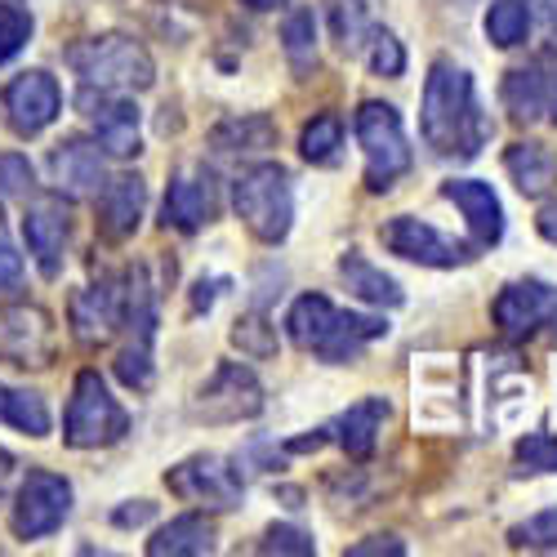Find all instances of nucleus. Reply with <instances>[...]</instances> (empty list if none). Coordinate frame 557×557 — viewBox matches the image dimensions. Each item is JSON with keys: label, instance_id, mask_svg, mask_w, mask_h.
Returning <instances> with one entry per match:
<instances>
[{"label": "nucleus", "instance_id": "f257e3e1", "mask_svg": "<svg viewBox=\"0 0 557 557\" xmlns=\"http://www.w3.org/2000/svg\"><path fill=\"white\" fill-rule=\"evenodd\" d=\"M420 129L433 157H455L473 161L482 144L491 138V121L478 108V89L469 67H459L450 59H437L424 81V108H420Z\"/></svg>", "mask_w": 557, "mask_h": 557}, {"label": "nucleus", "instance_id": "f03ea898", "mask_svg": "<svg viewBox=\"0 0 557 557\" xmlns=\"http://www.w3.org/2000/svg\"><path fill=\"white\" fill-rule=\"evenodd\" d=\"M232 206H237V219L250 227V237H259L263 246H276L290 237L295 223V188L290 174L282 165H255L237 178L232 188Z\"/></svg>", "mask_w": 557, "mask_h": 557}, {"label": "nucleus", "instance_id": "7ed1b4c3", "mask_svg": "<svg viewBox=\"0 0 557 557\" xmlns=\"http://www.w3.org/2000/svg\"><path fill=\"white\" fill-rule=\"evenodd\" d=\"M72 67L85 81V89H148L157 81L152 54L129 36H89L72 50Z\"/></svg>", "mask_w": 557, "mask_h": 557}, {"label": "nucleus", "instance_id": "20e7f679", "mask_svg": "<svg viewBox=\"0 0 557 557\" xmlns=\"http://www.w3.org/2000/svg\"><path fill=\"white\" fill-rule=\"evenodd\" d=\"M129 433V414L125 406L108 393L99 370H81L72 384V401H67V420H63V442L76 450H99L112 446Z\"/></svg>", "mask_w": 557, "mask_h": 557}, {"label": "nucleus", "instance_id": "39448f33", "mask_svg": "<svg viewBox=\"0 0 557 557\" xmlns=\"http://www.w3.org/2000/svg\"><path fill=\"white\" fill-rule=\"evenodd\" d=\"M357 144L366 152V188L370 193H388L393 183L410 170V144L393 103L370 99L357 108Z\"/></svg>", "mask_w": 557, "mask_h": 557}, {"label": "nucleus", "instance_id": "423d86ee", "mask_svg": "<svg viewBox=\"0 0 557 557\" xmlns=\"http://www.w3.org/2000/svg\"><path fill=\"white\" fill-rule=\"evenodd\" d=\"M259 410H263V388L255 370L242 361H223L193 397V420L201 424H242L255 420Z\"/></svg>", "mask_w": 557, "mask_h": 557}, {"label": "nucleus", "instance_id": "0eeeda50", "mask_svg": "<svg viewBox=\"0 0 557 557\" xmlns=\"http://www.w3.org/2000/svg\"><path fill=\"white\" fill-rule=\"evenodd\" d=\"M72 513V486L67 478L50 473V469H32L14 495V513L10 527L18 540H45L54 535Z\"/></svg>", "mask_w": 557, "mask_h": 557}, {"label": "nucleus", "instance_id": "6e6552de", "mask_svg": "<svg viewBox=\"0 0 557 557\" xmlns=\"http://www.w3.org/2000/svg\"><path fill=\"white\" fill-rule=\"evenodd\" d=\"M380 242L397 255V259H410V263H424V268H459V263H469L473 250L446 237V232H437L433 223L424 219H414V214H397L380 227Z\"/></svg>", "mask_w": 557, "mask_h": 557}, {"label": "nucleus", "instance_id": "1a4fd4ad", "mask_svg": "<svg viewBox=\"0 0 557 557\" xmlns=\"http://www.w3.org/2000/svg\"><path fill=\"white\" fill-rule=\"evenodd\" d=\"M165 486L201 508H237L242 504V473L227 469L219 455H197V459H183L178 469L165 473Z\"/></svg>", "mask_w": 557, "mask_h": 557}, {"label": "nucleus", "instance_id": "9d476101", "mask_svg": "<svg viewBox=\"0 0 557 557\" xmlns=\"http://www.w3.org/2000/svg\"><path fill=\"white\" fill-rule=\"evenodd\" d=\"M0 108H5V121L14 134L32 138L40 134L45 125H54L59 112H63V89L50 72H23L5 85V95H0Z\"/></svg>", "mask_w": 557, "mask_h": 557}, {"label": "nucleus", "instance_id": "9b49d317", "mask_svg": "<svg viewBox=\"0 0 557 557\" xmlns=\"http://www.w3.org/2000/svg\"><path fill=\"white\" fill-rule=\"evenodd\" d=\"M495 326L508 339H527L544 326H557V286L548 282H508L495 295Z\"/></svg>", "mask_w": 557, "mask_h": 557}, {"label": "nucleus", "instance_id": "f8f14e48", "mask_svg": "<svg viewBox=\"0 0 557 557\" xmlns=\"http://www.w3.org/2000/svg\"><path fill=\"white\" fill-rule=\"evenodd\" d=\"M219 214V183L206 165H188L170 178L165 193V223L178 232H201Z\"/></svg>", "mask_w": 557, "mask_h": 557}, {"label": "nucleus", "instance_id": "ddd939ff", "mask_svg": "<svg viewBox=\"0 0 557 557\" xmlns=\"http://www.w3.org/2000/svg\"><path fill=\"white\" fill-rule=\"evenodd\" d=\"M67 232H72V219H67V206L59 197H36L23 214V237H27V250L36 259V268L45 276H59L63 272V246H67Z\"/></svg>", "mask_w": 557, "mask_h": 557}, {"label": "nucleus", "instance_id": "4468645a", "mask_svg": "<svg viewBox=\"0 0 557 557\" xmlns=\"http://www.w3.org/2000/svg\"><path fill=\"white\" fill-rule=\"evenodd\" d=\"M85 116H89V129H95V144L112 157H134L138 152V108L116 95V89H95L85 95Z\"/></svg>", "mask_w": 557, "mask_h": 557}, {"label": "nucleus", "instance_id": "2eb2a0df", "mask_svg": "<svg viewBox=\"0 0 557 557\" xmlns=\"http://www.w3.org/2000/svg\"><path fill=\"white\" fill-rule=\"evenodd\" d=\"M0 352L14 366H50L54 361V326L40 308H10L0 317Z\"/></svg>", "mask_w": 557, "mask_h": 557}, {"label": "nucleus", "instance_id": "dca6fc26", "mask_svg": "<svg viewBox=\"0 0 557 557\" xmlns=\"http://www.w3.org/2000/svg\"><path fill=\"white\" fill-rule=\"evenodd\" d=\"M72 335L85 348H99L112 339V331L121 326V286L116 282H99L72 295Z\"/></svg>", "mask_w": 557, "mask_h": 557}, {"label": "nucleus", "instance_id": "f3484780", "mask_svg": "<svg viewBox=\"0 0 557 557\" xmlns=\"http://www.w3.org/2000/svg\"><path fill=\"white\" fill-rule=\"evenodd\" d=\"M144 206H148V188L138 174H116L103 183L99 193V232L108 242H125L144 223Z\"/></svg>", "mask_w": 557, "mask_h": 557}, {"label": "nucleus", "instance_id": "a211bd4d", "mask_svg": "<svg viewBox=\"0 0 557 557\" xmlns=\"http://www.w3.org/2000/svg\"><path fill=\"white\" fill-rule=\"evenodd\" d=\"M442 197L459 206V214L469 219V227L478 232L482 246H495L504 237V206H499L491 183H482V178H446Z\"/></svg>", "mask_w": 557, "mask_h": 557}, {"label": "nucleus", "instance_id": "6ab92c4d", "mask_svg": "<svg viewBox=\"0 0 557 557\" xmlns=\"http://www.w3.org/2000/svg\"><path fill=\"white\" fill-rule=\"evenodd\" d=\"M388 414H393V406L384 397H361L326 429V437H335L348 450V459H370V450H375V442L388 424Z\"/></svg>", "mask_w": 557, "mask_h": 557}, {"label": "nucleus", "instance_id": "aec40b11", "mask_svg": "<svg viewBox=\"0 0 557 557\" xmlns=\"http://www.w3.org/2000/svg\"><path fill=\"white\" fill-rule=\"evenodd\" d=\"M54 183L67 197H95L103 188V152L99 144H85V138H67L59 144V152L50 157Z\"/></svg>", "mask_w": 557, "mask_h": 557}, {"label": "nucleus", "instance_id": "412c9836", "mask_svg": "<svg viewBox=\"0 0 557 557\" xmlns=\"http://www.w3.org/2000/svg\"><path fill=\"white\" fill-rule=\"evenodd\" d=\"M388 335V321L384 317H361V312H335L326 339L317 344V357L331 361V366H348L357 361L375 339Z\"/></svg>", "mask_w": 557, "mask_h": 557}, {"label": "nucleus", "instance_id": "4be33fe9", "mask_svg": "<svg viewBox=\"0 0 557 557\" xmlns=\"http://www.w3.org/2000/svg\"><path fill=\"white\" fill-rule=\"evenodd\" d=\"M210 148L219 157H259L268 148H276V125L263 112H246V116H227L223 125L210 129Z\"/></svg>", "mask_w": 557, "mask_h": 557}, {"label": "nucleus", "instance_id": "5701e85b", "mask_svg": "<svg viewBox=\"0 0 557 557\" xmlns=\"http://www.w3.org/2000/svg\"><path fill=\"white\" fill-rule=\"evenodd\" d=\"M504 108L513 112V121H540L548 112V67L544 59L527 63V67H508L504 85H499Z\"/></svg>", "mask_w": 557, "mask_h": 557}, {"label": "nucleus", "instance_id": "b1692460", "mask_svg": "<svg viewBox=\"0 0 557 557\" xmlns=\"http://www.w3.org/2000/svg\"><path fill=\"white\" fill-rule=\"evenodd\" d=\"M339 276H344V286L361 299V304H375V308H397L406 295H401V286L393 282V276L384 272V268H375L361 250H348V255H339Z\"/></svg>", "mask_w": 557, "mask_h": 557}, {"label": "nucleus", "instance_id": "393cba45", "mask_svg": "<svg viewBox=\"0 0 557 557\" xmlns=\"http://www.w3.org/2000/svg\"><path fill=\"white\" fill-rule=\"evenodd\" d=\"M504 170L518 183L522 197H544L557 178V157L544 144H513L504 152Z\"/></svg>", "mask_w": 557, "mask_h": 557}, {"label": "nucleus", "instance_id": "a878e982", "mask_svg": "<svg viewBox=\"0 0 557 557\" xmlns=\"http://www.w3.org/2000/svg\"><path fill=\"white\" fill-rule=\"evenodd\" d=\"M148 553L152 557H201V553H214V527L201 513H183V518H174L170 527H161L148 540Z\"/></svg>", "mask_w": 557, "mask_h": 557}, {"label": "nucleus", "instance_id": "bb28decb", "mask_svg": "<svg viewBox=\"0 0 557 557\" xmlns=\"http://www.w3.org/2000/svg\"><path fill=\"white\" fill-rule=\"evenodd\" d=\"M335 312H339V308H335L326 295H304V299H295V308L286 312V335H290L299 348L312 352L321 339H326Z\"/></svg>", "mask_w": 557, "mask_h": 557}, {"label": "nucleus", "instance_id": "cd10ccee", "mask_svg": "<svg viewBox=\"0 0 557 557\" xmlns=\"http://www.w3.org/2000/svg\"><path fill=\"white\" fill-rule=\"evenodd\" d=\"M0 424H10L18 433H27V437H45L50 433V406H45L40 393L0 384Z\"/></svg>", "mask_w": 557, "mask_h": 557}, {"label": "nucleus", "instance_id": "c85d7f7f", "mask_svg": "<svg viewBox=\"0 0 557 557\" xmlns=\"http://www.w3.org/2000/svg\"><path fill=\"white\" fill-rule=\"evenodd\" d=\"M531 0H491L486 10V36L499 50H518L531 36Z\"/></svg>", "mask_w": 557, "mask_h": 557}, {"label": "nucleus", "instance_id": "c756f323", "mask_svg": "<svg viewBox=\"0 0 557 557\" xmlns=\"http://www.w3.org/2000/svg\"><path fill=\"white\" fill-rule=\"evenodd\" d=\"M339 148H344V121H339L335 112H321V116H312V121L304 125V138H299L304 161L331 165V161L339 157Z\"/></svg>", "mask_w": 557, "mask_h": 557}, {"label": "nucleus", "instance_id": "7c9ffc66", "mask_svg": "<svg viewBox=\"0 0 557 557\" xmlns=\"http://www.w3.org/2000/svg\"><path fill=\"white\" fill-rule=\"evenodd\" d=\"M282 50H286V59H290L295 72H308V67L317 63V18H312V10L299 5V10L286 14Z\"/></svg>", "mask_w": 557, "mask_h": 557}, {"label": "nucleus", "instance_id": "2f4dec72", "mask_svg": "<svg viewBox=\"0 0 557 557\" xmlns=\"http://www.w3.org/2000/svg\"><path fill=\"white\" fill-rule=\"evenodd\" d=\"M326 18H331V36H335L339 50L357 54L366 32H370V18H366L361 0H326Z\"/></svg>", "mask_w": 557, "mask_h": 557}, {"label": "nucleus", "instance_id": "473e14b6", "mask_svg": "<svg viewBox=\"0 0 557 557\" xmlns=\"http://www.w3.org/2000/svg\"><path fill=\"white\" fill-rule=\"evenodd\" d=\"M357 54L366 59V67L375 72V76H401V72H406V50H401V40H397L393 32H384V27H370Z\"/></svg>", "mask_w": 557, "mask_h": 557}, {"label": "nucleus", "instance_id": "72a5a7b5", "mask_svg": "<svg viewBox=\"0 0 557 557\" xmlns=\"http://www.w3.org/2000/svg\"><path fill=\"white\" fill-rule=\"evenodd\" d=\"M116 380L134 393H148L152 388V344H125L116 357Z\"/></svg>", "mask_w": 557, "mask_h": 557}, {"label": "nucleus", "instance_id": "f704fd0d", "mask_svg": "<svg viewBox=\"0 0 557 557\" xmlns=\"http://www.w3.org/2000/svg\"><path fill=\"white\" fill-rule=\"evenodd\" d=\"M27 40H32V14L10 5V0H0V63H10Z\"/></svg>", "mask_w": 557, "mask_h": 557}, {"label": "nucleus", "instance_id": "c9c22d12", "mask_svg": "<svg viewBox=\"0 0 557 557\" xmlns=\"http://www.w3.org/2000/svg\"><path fill=\"white\" fill-rule=\"evenodd\" d=\"M232 344L242 348V357H272L276 352V335H272V326L259 312L242 317L237 326H232Z\"/></svg>", "mask_w": 557, "mask_h": 557}, {"label": "nucleus", "instance_id": "e433bc0d", "mask_svg": "<svg viewBox=\"0 0 557 557\" xmlns=\"http://www.w3.org/2000/svg\"><path fill=\"white\" fill-rule=\"evenodd\" d=\"M518 463L527 473H557V437L553 433H527L518 442Z\"/></svg>", "mask_w": 557, "mask_h": 557}, {"label": "nucleus", "instance_id": "4c0bfd02", "mask_svg": "<svg viewBox=\"0 0 557 557\" xmlns=\"http://www.w3.org/2000/svg\"><path fill=\"white\" fill-rule=\"evenodd\" d=\"M513 544L518 548H557V508H544V513L513 527Z\"/></svg>", "mask_w": 557, "mask_h": 557}, {"label": "nucleus", "instance_id": "58836bf2", "mask_svg": "<svg viewBox=\"0 0 557 557\" xmlns=\"http://www.w3.org/2000/svg\"><path fill=\"white\" fill-rule=\"evenodd\" d=\"M259 548L263 553H299V557H308V553H317V540L308 531H299V527H268Z\"/></svg>", "mask_w": 557, "mask_h": 557}, {"label": "nucleus", "instance_id": "ea45409f", "mask_svg": "<svg viewBox=\"0 0 557 557\" xmlns=\"http://www.w3.org/2000/svg\"><path fill=\"white\" fill-rule=\"evenodd\" d=\"M32 193V165L27 157L10 152V157H0V197H27Z\"/></svg>", "mask_w": 557, "mask_h": 557}, {"label": "nucleus", "instance_id": "a19ab883", "mask_svg": "<svg viewBox=\"0 0 557 557\" xmlns=\"http://www.w3.org/2000/svg\"><path fill=\"white\" fill-rule=\"evenodd\" d=\"M401 557L406 553V544L397 540V535H370V540H361V544H352L348 548V557Z\"/></svg>", "mask_w": 557, "mask_h": 557}, {"label": "nucleus", "instance_id": "79ce46f5", "mask_svg": "<svg viewBox=\"0 0 557 557\" xmlns=\"http://www.w3.org/2000/svg\"><path fill=\"white\" fill-rule=\"evenodd\" d=\"M23 282V255L0 242V290H18Z\"/></svg>", "mask_w": 557, "mask_h": 557}, {"label": "nucleus", "instance_id": "37998d69", "mask_svg": "<svg viewBox=\"0 0 557 557\" xmlns=\"http://www.w3.org/2000/svg\"><path fill=\"white\" fill-rule=\"evenodd\" d=\"M152 513H157V508H152L148 499H138V508H116L112 522H116V527H138V522H148Z\"/></svg>", "mask_w": 557, "mask_h": 557}, {"label": "nucleus", "instance_id": "c03bdc74", "mask_svg": "<svg viewBox=\"0 0 557 557\" xmlns=\"http://www.w3.org/2000/svg\"><path fill=\"white\" fill-rule=\"evenodd\" d=\"M535 227H540V237H544V242H553V246H557V201H548V206L540 210Z\"/></svg>", "mask_w": 557, "mask_h": 557}, {"label": "nucleus", "instance_id": "a18cd8bd", "mask_svg": "<svg viewBox=\"0 0 557 557\" xmlns=\"http://www.w3.org/2000/svg\"><path fill=\"white\" fill-rule=\"evenodd\" d=\"M544 67H548V116L557 125V54H544Z\"/></svg>", "mask_w": 557, "mask_h": 557}, {"label": "nucleus", "instance_id": "49530a36", "mask_svg": "<svg viewBox=\"0 0 557 557\" xmlns=\"http://www.w3.org/2000/svg\"><path fill=\"white\" fill-rule=\"evenodd\" d=\"M531 5H535L540 18L548 23V32H557V0H531Z\"/></svg>", "mask_w": 557, "mask_h": 557}, {"label": "nucleus", "instance_id": "de8ad7c7", "mask_svg": "<svg viewBox=\"0 0 557 557\" xmlns=\"http://www.w3.org/2000/svg\"><path fill=\"white\" fill-rule=\"evenodd\" d=\"M246 10H255V14H272V10H286L290 0H242Z\"/></svg>", "mask_w": 557, "mask_h": 557}, {"label": "nucleus", "instance_id": "09e8293b", "mask_svg": "<svg viewBox=\"0 0 557 557\" xmlns=\"http://www.w3.org/2000/svg\"><path fill=\"white\" fill-rule=\"evenodd\" d=\"M553 40H557V32H553Z\"/></svg>", "mask_w": 557, "mask_h": 557}]
</instances>
